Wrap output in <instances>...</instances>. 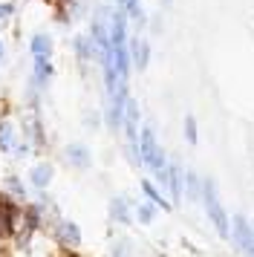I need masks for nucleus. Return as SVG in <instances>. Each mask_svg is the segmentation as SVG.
Instances as JSON below:
<instances>
[{
    "mask_svg": "<svg viewBox=\"0 0 254 257\" xmlns=\"http://www.w3.org/2000/svg\"><path fill=\"white\" fill-rule=\"evenodd\" d=\"M139 159L156 174V179H159L162 185L168 182V165H165V156H162L159 145H156V136H153L150 127L142 130V139H139Z\"/></svg>",
    "mask_w": 254,
    "mask_h": 257,
    "instance_id": "nucleus-1",
    "label": "nucleus"
},
{
    "mask_svg": "<svg viewBox=\"0 0 254 257\" xmlns=\"http://www.w3.org/2000/svg\"><path fill=\"white\" fill-rule=\"evenodd\" d=\"M202 199H205V208H208L211 222H214L217 231L225 237V234H228V214H225V208L219 205L217 191H214V182H202Z\"/></svg>",
    "mask_w": 254,
    "mask_h": 257,
    "instance_id": "nucleus-2",
    "label": "nucleus"
},
{
    "mask_svg": "<svg viewBox=\"0 0 254 257\" xmlns=\"http://www.w3.org/2000/svg\"><path fill=\"white\" fill-rule=\"evenodd\" d=\"M234 240L248 257H254V228L245 222V217H234Z\"/></svg>",
    "mask_w": 254,
    "mask_h": 257,
    "instance_id": "nucleus-3",
    "label": "nucleus"
},
{
    "mask_svg": "<svg viewBox=\"0 0 254 257\" xmlns=\"http://www.w3.org/2000/svg\"><path fill=\"white\" fill-rule=\"evenodd\" d=\"M29 182H32L38 191H44L49 182H52V165L49 162H41V165H35L32 171H29Z\"/></svg>",
    "mask_w": 254,
    "mask_h": 257,
    "instance_id": "nucleus-4",
    "label": "nucleus"
},
{
    "mask_svg": "<svg viewBox=\"0 0 254 257\" xmlns=\"http://www.w3.org/2000/svg\"><path fill=\"white\" fill-rule=\"evenodd\" d=\"M58 240L67 245H78L81 243V228L72 220H61L58 222Z\"/></svg>",
    "mask_w": 254,
    "mask_h": 257,
    "instance_id": "nucleus-5",
    "label": "nucleus"
},
{
    "mask_svg": "<svg viewBox=\"0 0 254 257\" xmlns=\"http://www.w3.org/2000/svg\"><path fill=\"white\" fill-rule=\"evenodd\" d=\"M29 49H32L35 58H49V55H52V38H49V35H41V32H38V35L32 38Z\"/></svg>",
    "mask_w": 254,
    "mask_h": 257,
    "instance_id": "nucleus-6",
    "label": "nucleus"
},
{
    "mask_svg": "<svg viewBox=\"0 0 254 257\" xmlns=\"http://www.w3.org/2000/svg\"><path fill=\"white\" fill-rule=\"evenodd\" d=\"M67 159L75 168H90V151L84 148V145H69L67 148Z\"/></svg>",
    "mask_w": 254,
    "mask_h": 257,
    "instance_id": "nucleus-7",
    "label": "nucleus"
},
{
    "mask_svg": "<svg viewBox=\"0 0 254 257\" xmlns=\"http://www.w3.org/2000/svg\"><path fill=\"white\" fill-rule=\"evenodd\" d=\"M52 64H49V58H35V84H41V87H46L49 84V78H52Z\"/></svg>",
    "mask_w": 254,
    "mask_h": 257,
    "instance_id": "nucleus-8",
    "label": "nucleus"
},
{
    "mask_svg": "<svg viewBox=\"0 0 254 257\" xmlns=\"http://www.w3.org/2000/svg\"><path fill=\"white\" fill-rule=\"evenodd\" d=\"M130 55H133V61H136L139 70H145V67H148L150 49H148V44H145V41H133V44H130Z\"/></svg>",
    "mask_w": 254,
    "mask_h": 257,
    "instance_id": "nucleus-9",
    "label": "nucleus"
},
{
    "mask_svg": "<svg viewBox=\"0 0 254 257\" xmlns=\"http://www.w3.org/2000/svg\"><path fill=\"white\" fill-rule=\"evenodd\" d=\"M168 188H171L173 199L182 197V171H179V165H168Z\"/></svg>",
    "mask_w": 254,
    "mask_h": 257,
    "instance_id": "nucleus-10",
    "label": "nucleus"
},
{
    "mask_svg": "<svg viewBox=\"0 0 254 257\" xmlns=\"http://www.w3.org/2000/svg\"><path fill=\"white\" fill-rule=\"evenodd\" d=\"M18 145L15 139V124L12 121H0V151H12Z\"/></svg>",
    "mask_w": 254,
    "mask_h": 257,
    "instance_id": "nucleus-11",
    "label": "nucleus"
},
{
    "mask_svg": "<svg viewBox=\"0 0 254 257\" xmlns=\"http://www.w3.org/2000/svg\"><path fill=\"white\" fill-rule=\"evenodd\" d=\"M75 52H78V58H81V61L92 58V52H95V44H92V38H84V35L75 38Z\"/></svg>",
    "mask_w": 254,
    "mask_h": 257,
    "instance_id": "nucleus-12",
    "label": "nucleus"
},
{
    "mask_svg": "<svg viewBox=\"0 0 254 257\" xmlns=\"http://www.w3.org/2000/svg\"><path fill=\"white\" fill-rule=\"evenodd\" d=\"M110 217L113 220H118V222H130V214H127V199H113L110 202Z\"/></svg>",
    "mask_w": 254,
    "mask_h": 257,
    "instance_id": "nucleus-13",
    "label": "nucleus"
},
{
    "mask_svg": "<svg viewBox=\"0 0 254 257\" xmlns=\"http://www.w3.org/2000/svg\"><path fill=\"white\" fill-rule=\"evenodd\" d=\"M142 191H145V194H148V199H153V202H156L159 208H168L165 197H162L159 191H156V185H153V182H142Z\"/></svg>",
    "mask_w": 254,
    "mask_h": 257,
    "instance_id": "nucleus-14",
    "label": "nucleus"
},
{
    "mask_svg": "<svg viewBox=\"0 0 254 257\" xmlns=\"http://www.w3.org/2000/svg\"><path fill=\"white\" fill-rule=\"evenodd\" d=\"M6 188H9V197H23V194H26V191H23V182L18 179V176H9Z\"/></svg>",
    "mask_w": 254,
    "mask_h": 257,
    "instance_id": "nucleus-15",
    "label": "nucleus"
},
{
    "mask_svg": "<svg viewBox=\"0 0 254 257\" xmlns=\"http://www.w3.org/2000/svg\"><path fill=\"white\" fill-rule=\"evenodd\" d=\"M188 194H191V197H199V194H202V185H199V179H196V174H188Z\"/></svg>",
    "mask_w": 254,
    "mask_h": 257,
    "instance_id": "nucleus-16",
    "label": "nucleus"
},
{
    "mask_svg": "<svg viewBox=\"0 0 254 257\" xmlns=\"http://www.w3.org/2000/svg\"><path fill=\"white\" fill-rule=\"evenodd\" d=\"M185 136H188V142H191V145H196V121L191 116L185 118Z\"/></svg>",
    "mask_w": 254,
    "mask_h": 257,
    "instance_id": "nucleus-17",
    "label": "nucleus"
},
{
    "mask_svg": "<svg viewBox=\"0 0 254 257\" xmlns=\"http://www.w3.org/2000/svg\"><path fill=\"white\" fill-rule=\"evenodd\" d=\"M121 3H124L127 15H133L136 21H142V9H139V0H121Z\"/></svg>",
    "mask_w": 254,
    "mask_h": 257,
    "instance_id": "nucleus-18",
    "label": "nucleus"
},
{
    "mask_svg": "<svg viewBox=\"0 0 254 257\" xmlns=\"http://www.w3.org/2000/svg\"><path fill=\"white\" fill-rule=\"evenodd\" d=\"M136 214H139V220H142V222H150V220H153V205H139Z\"/></svg>",
    "mask_w": 254,
    "mask_h": 257,
    "instance_id": "nucleus-19",
    "label": "nucleus"
},
{
    "mask_svg": "<svg viewBox=\"0 0 254 257\" xmlns=\"http://www.w3.org/2000/svg\"><path fill=\"white\" fill-rule=\"evenodd\" d=\"M12 12H15V6H12V3H0V24H3V21H9Z\"/></svg>",
    "mask_w": 254,
    "mask_h": 257,
    "instance_id": "nucleus-20",
    "label": "nucleus"
},
{
    "mask_svg": "<svg viewBox=\"0 0 254 257\" xmlns=\"http://www.w3.org/2000/svg\"><path fill=\"white\" fill-rule=\"evenodd\" d=\"M0 58H3V41H0Z\"/></svg>",
    "mask_w": 254,
    "mask_h": 257,
    "instance_id": "nucleus-21",
    "label": "nucleus"
}]
</instances>
